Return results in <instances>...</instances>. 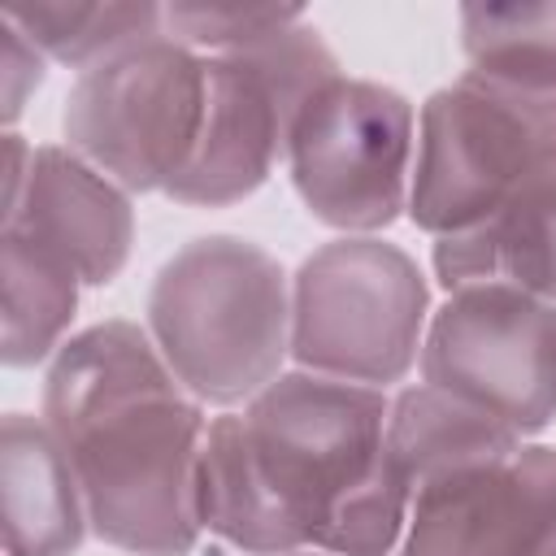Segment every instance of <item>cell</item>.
I'll list each match as a JSON object with an SVG mask.
<instances>
[{"label": "cell", "mask_w": 556, "mask_h": 556, "mask_svg": "<svg viewBox=\"0 0 556 556\" xmlns=\"http://www.w3.org/2000/svg\"><path fill=\"white\" fill-rule=\"evenodd\" d=\"M43 421L65 447L91 530L135 556H187L200 539L204 408L152 334L100 321L56 348Z\"/></svg>", "instance_id": "6da1fadb"}, {"label": "cell", "mask_w": 556, "mask_h": 556, "mask_svg": "<svg viewBox=\"0 0 556 556\" xmlns=\"http://www.w3.org/2000/svg\"><path fill=\"white\" fill-rule=\"evenodd\" d=\"M148 334L200 404L252 400L291 356L287 274L239 235L191 239L152 278Z\"/></svg>", "instance_id": "7a4b0ae2"}, {"label": "cell", "mask_w": 556, "mask_h": 556, "mask_svg": "<svg viewBox=\"0 0 556 556\" xmlns=\"http://www.w3.org/2000/svg\"><path fill=\"white\" fill-rule=\"evenodd\" d=\"M547 169H556V91L465 70L421 104L408 217L434 239L456 235Z\"/></svg>", "instance_id": "3957f363"}, {"label": "cell", "mask_w": 556, "mask_h": 556, "mask_svg": "<svg viewBox=\"0 0 556 556\" xmlns=\"http://www.w3.org/2000/svg\"><path fill=\"white\" fill-rule=\"evenodd\" d=\"M391 400L378 387L291 369L248 400L243 434L252 460L300 534L321 547L343 504L382 469Z\"/></svg>", "instance_id": "277c9868"}, {"label": "cell", "mask_w": 556, "mask_h": 556, "mask_svg": "<svg viewBox=\"0 0 556 556\" xmlns=\"http://www.w3.org/2000/svg\"><path fill=\"white\" fill-rule=\"evenodd\" d=\"M430 291L417 261L374 235L317 248L291 282V356L308 374L387 387L421 348Z\"/></svg>", "instance_id": "5b68a950"}, {"label": "cell", "mask_w": 556, "mask_h": 556, "mask_svg": "<svg viewBox=\"0 0 556 556\" xmlns=\"http://www.w3.org/2000/svg\"><path fill=\"white\" fill-rule=\"evenodd\" d=\"M204 100V56L161 30L87 65L61 126L70 148L117 187L165 191L200 143Z\"/></svg>", "instance_id": "8992f818"}, {"label": "cell", "mask_w": 556, "mask_h": 556, "mask_svg": "<svg viewBox=\"0 0 556 556\" xmlns=\"http://www.w3.org/2000/svg\"><path fill=\"white\" fill-rule=\"evenodd\" d=\"M208 100L187 169L165 187L178 204L222 208L252 195L287 156L300 109L339 78V61L313 26H291L248 52L204 56Z\"/></svg>", "instance_id": "52a82bcc"}, {"label": "cell", "mask_w": 556, "mask_h": 556, "mask_svg": "<svg viewBox=\"0 0 556 556\" xmlns=\"http://www.w3.org/2000/svg\"><path fill=\"white\" fill-rule=\"evenodd\" d=\"M413 104L382 83L330 78L295 117L287 165L304 208L348 235L391 226L413 191Z\"/></svg>", "instance_id": "ba28073f"}, {"label": "cell", "mask_w": 556, "mask_h": 556, "mask_svg": "<svg viewBox=\"0 0 556 556\" xmlns=\"http://www.w3.org/2000/svg\"><path fill=\"white\" fill-rule=\"evenodd\" d=\"M421 378L521 439L556 421V304L508 282L447 295L421 339Z\"/></svg>", "instance_id": "9c48e42d"}, {"label": "cell", "mask_w": 556, "mask_h": 556, "mask_svg": "<svg viewBox=\"0 0 556 556\" xmlns=\"http://www.w3.org/2000/svg\"><path fill=\"white\" fill-rule=\"evenodd\" d=\"M400 556H556V447L517 443L421 482Z\"/></svg>", "instance_id": "30bf717a"}, {"label": "cell", "mask_w": 556, "mask_h": 556, "mask_svg": "<svg viewBox=\"0 0 556 556\" xmlns=\"http://www.w3.org/2000/svg\"><path fill=\"white\" fill-rule=\"evenodd\" d=\"M4 230L61 256L78 282L104 287L122 274L135 243L126 187L83 161L74 148H35L22 191L4 204Z\"/></svg>", "instance_id": "8fae6325"}, {"label": "cell", "mask_w": 556, "mask_h": 556, "mask_svg": "<svg viewBox=\"0 0 556 556\" xmlns=\"http://www.w3.org/2000/svg\"><path fill=\"white\" fill-rule=\"evenodd\" d=\"M4 552L9 556H74L91 530L78 473L48 430L26 413H9L0 430Z\"/></svg>", "instance_id": "7c38bea8"}, {"label": "cell", "mask_w": 556, "mask_h": 556, "mask_svg": "<svg viewBox=\"0 0 556 556\" xmlns=\"http://www.w3.org/2000/svg\"><path fill=\"white\" fill-rule=\"evenodd\" d=\"M434 274L447 291L508 282L556 304V169L530 178L491 217L439 235Z\"/></svg>", "instance_id": "4fadbf2b"}, {"label": "cell", "mask_w": 556, "mask_h": 556, "mask_svg": "<svg viewBox=\"0 0 556 556\" xmlns=\"http://www.w3.org/2000/svg\"><path fill=\"white\" fill-rule=\"evenodd\" d=\"M195 508H200V530L226 539L239 552H252V556L304 552L300 534L274 504V495L252 460L243 417H235V413L213 417L204 430Z\"/></svg>", "instance_id": "5bb4252c"}, {"label": "cell", "mask_w": 556, "mask_h": 556, "mask_svg": "<svg viewBox=\"0 0 556 556\" xmlns=\"http://www.w3.org/2000/svg\"><path fill=\"white\" fill-rule=\"evenodd\" d=\"M517 443H521L517 430H508L504 421L486 417L482 408H473L430 382L404 387L391 400L387 456L395 460V469L408 478L413 491L456 465L513 452Z\"/></svg>", "instance_id": "9a60e30c"}, {"label": "cell", "mask_w": 556, "mask_h": 556, "mask_svg": "<svg viewBox=\"0 0 556 556\" xmlns=\"http://www.w3.org/2000/svg\"><path fill=\"white\" fill-rule=\"evenodd\" d=\"M0 274H4V365L22 369L61 348L65 326L78 308V274L30 243L17 230L0 235Z\"/></svg>", "instance_id": "2e32d148"}, {"label": "cell", "mask_w": 556, "mask_h": 556, "mask_svg": "<svg viewBox=\"0 0 556 556\" xmlns=\"http://www.w3.org/2000/svg\"><path fill=\"white\" fill-rule=\"evenodd\" d=\"M460 48L469 74L556 91V0L547 4H465Z\"/></svg>", "instance_id": "e0dca14e"}, {"label": "cell", "mask_w": 556, "mask_h": 556, "mask_svg": "<svg viewBox=\"0 0 556 556\" xmlns=\"http://www.w3.org/2000/svg\"><path fill=\"white\" fill-rule=\"evenodd\" d=\"M4 22H13L39 52L87 70L135 39L161 35L165 9L156 4H9Z\"/></svg>", "instance_id": "ac0fdd59"}, {"label": "cell", "mask_w": 556, "mask_h": 556, "mask_svg": "<svg viewBox=\"0 0 556 556\" xmlns=\"http://www.w3.org/2000/svg\"><path fill=\"white\" fill-rule=\"evenodd\" d=\"M300 22L304 13L295 4H169L165 9V30L191 52H208V56L248 52Z\"/></svg>", "instance_id": "d6986e66"}, {"label": "cell", "mask_w": 556, "mask_h": 556, "mask_svg": "<svg viewBox=\"0 0 556 556\" xmlns=\"http://www.w3.org/2000/svg\"><path fill=\"white\" fill-rule=\"evenodd\" d=\"M39 83H43V56H39V48L13 22H4V122H17L26 96Z\"/></svg>", "instance_id": "ffe728a7"}, {"label": "cell", "mask_w": 556, "mask_h": 556, "mask_svg": "<svg viewBox=\"0 0 556 556\" xmlns=\"http://www.w3.org/2000/svg\"><path fill=\"white\" fill-rule=\"evenodd\" d=\"M291 556H304V552H291Z\"/></svg>", "instance_id": "44dd1931"}]
</instances>
